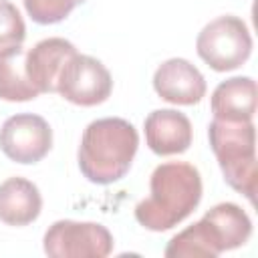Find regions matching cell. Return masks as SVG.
Instances as JSON below:
<instances>
[{"label": "cell", "mask_w": 258, "mask_h": 258, "mask_svg": "<svg viewBox=\"0 0 258 258\" xmlns=\"http://www.w3.org/2000/svg\"><path fill=\"white\" fill-rule=\"evenodd\" d=\"M52 147V129L40 115L18 113L0 127V149L16 163H36Z\"/></svg>", "instance_id": "obj_8"}, {"label": "cell", "mask_w": 258, "mask_h": 258, "mask_svg": "<svg viewBox=\"0 0 258 258\" xmlns=\"http://www.w3.org/2000/svg\"><path fill=\"white\" fill-rule=\"evenodd\" d=\"M42 246L50 258H105L113 252V236L97 222L58 220L48 226Z\"/></svg>", "instance_id": "obj_6"}, {"label": "cell", "mask_w": 258, "mask_h": 258, "mask_svg": "<svg viewBox=\"0 0 258 258\" xmlns=\"http://www.w3.org/2000/svg\"><path fill=\"white\" fill-rule=\"evenodd\" d=\"M26 38V26L18 8L10 0H0V52L20 46Z\"/></svg>", "instance_id": "obj_15"}, {"label": "cell", "mask_w": 258, "mask_h": 258, "mask_svg": "<svg viewBox=\"0 0 258 258\" xmlns=\"http://www.w3.org/2000/svg\"><path fill=\"white\" fill-rule=\"evenodd\" d=\"M147 147L157 155H177L189 149L194 129L189 119L175 109H155L143 123Z\"/></svg>", "instance_id": "obj_10"}, {"label": "cell", "mask_w": 258, "mask_h": 258, "mask_svg": "<svg viewBox=\"0 0 258 258\" xmlns=\"http://www.w3.org/2000/svg\"><path fill=\"white\" fill-rule=\"evenodd\" d=\"M200 200V171L185 161H167L153 169L149 196L135 206V220L151 232H165L183 222Z\"/></svg>", "instance_id": "obj_1"}, {"label": "cell", "mask_w": 258, "mask_h": 258, "mask_svg": "<svg viewBox=\"0 0 258 258\" xmlns=\"http://www.w3.org/2000/svg\"><path fill=\"white\" fill-rule=\"evenodd\" d=\"M77 52L67 38H44L26 52V73L38 93H56V81L64 62Z\"/></svg>", "instance_id": "obj_11"}, {"label": "cell", "mask_w": 258, "mask_h": 258, "mask_svg": "<svg viewBox=\"0 0 258 258\" xmlns=\"http://www.w3.org/2000/svg\"><path fill=\"white\" fill-rule=\"evenodd\" d=\"M113 91V79L107 67L89 54L75 52L62 67L56 93L73 105L95 107L109 99Z\"/></svg>", "instance_id": "obj_7"}, {"label": "cell", "mask_w": 258, "mask_h": 258, "mask_svg": "<svg viewBox=\"0 0 258 258\" xmlns=\"http://www.w3.org/2000/svg\"><path fill=\"white\" fill-rule=\"evenodd\" d=\"M196 50L208 67L226 73L248 60L252 52V36L242 18L224 14L202 28L196 40Z\"/></svg>", "instance_id": "obj_5"}, {"label": "cell", "mask_w": 258, "mask_h": 258, "mask_svg": "<svg viewBox=\"0 0 258 258\" xmlns=\"http://www.w3.org/2000/svg\"><path fill=\"white\" fill-rule=\"evenodd\" d=\"M153 89L167 103L196 105L206 95V79L189 60L169 58L157 67Z\"/></svg>", "instance_id": "obj_9"}, {"label": "cell", "mask_w": 258, "mask_h": 258, "mask_svg": "<svg viewBox=\"0 0 258 258\" xmlns=\"http://www.w3.org/2000/svg\"><path fill=\"white\" fill-rule=\"evenodd\" d=\"M250 234L252 222L248 214L238 204L224 202L175 234L163 254L167 258H216L226 250L244 246Z\"/></svg>", "instance_id": "obj_3"}, {"label": "cell", "mask_w": 258, "mask_h": 258, "mask_svg": "<svg viewBox=\"0 0 258 258\" xmlns=\"http://www.w3.org/2000/svg\"><path fill=\"white\" fill-rule=\"evenodd\" d=\"M139 147V135L133 123L121 117L91 121L79 145V169L91 181L109 185L125 177Z\"/></svg>", "instance_id": "obj_2"}, {"label": "cell", "mask_w": 258, "mask_h": 258, "mask_svg": "<svg viewBox=\"0 0 258 258\" xmlns=\"http://www.w3.org/2000/svg\"><path fill=\"white\" fill-rule=\"evenodd\" d=\"M208 137L226 183L254 204L258 185L254 123L214 119L208 127Z\"/></svg>", "instance_id": "obj_4"}, {"label": "cell", "mask_w": 258, "mask_h": 258, "mask_svg": "<svg viewBox=\"0 0 258 258\" xmlns=\"http://www.w3.org/2000/svg\"><path fill=\"white\" fill-rule=\"evenodd\" d=\"M214 119L252 121L256 113V83L250 77H232L222 81L210 101Z\"/></svg>", "instance_id": "obj_12"}, {"label": "cell", "mask_w": 258, "mask_h": 258, "mask_svg": "<svg viewBox=\"0 0 258 258\" xmlns=\"http://www.w3.org/2000/svg\"><path fill=\"white\" fill-rule=\"evenodd\" d=\"M42 210L38 187L26 177H8L0 183V222L8 226H28Z\"/></svg>", "instance_id": "obj_13"}, {"label": "cell", "mask_w": 258, "mask_h": 258, "mask_svg": "<svg viewBox=\"0 0 258 258\" xmlns=\"http://www.w3.org/2000/svg\"><path fill=\"white\" fill-rule=\"evenodd\" d=\"M40 93L28 79L26 73V50L12 46L0 52V99L10 103H22L36 99Z\"/></svg>", "instance_id": "obj_14"}, {"label": "cell", "mask_w": 258, "mask_h": 258, "mask_svg": "<svg viewBox=\"0 0 258 258\" xmlns=\"http://www.w3.org/2000/svg\"><path fill=\"white\" fill-rule=\"evenodd\" d=\"M87 0H24L28 16L38 24H56L64 20L75 6Z\"/></svg>", "instance_id": "obj_16"}]
</instances>
